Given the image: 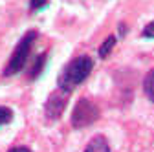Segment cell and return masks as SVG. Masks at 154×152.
Here are the masks:
<instances>
[{
	"label": "cell",
	"mask_w": 154,
	"mask_h": 152,
	"mask_svg": "<svg viewBox=\"0 0 154 152\" xmlns=\"http://www.w3.org/2000/svg\"><path fill=\"white\" fill-rule=\"evenodd\" d=\"M94 68V62L88 55H81L77 57V59H73L61 73L59 77V88L66 90V92H72L75 86H79Z\"/></svg>",
	"instance_id": "obj_1"
},
{
	"label": "cell",
	"mask_w": 154,
	"mask_h": 152,
	"mask_svg": "<svg viewBox=\"0 0 154 152\" xmlns=\"http://www.w3.org/2000/svg\"><path fill=\"white\" fill-rule=\"evenodd\" d=\"M35 39H37V31H28L22 39H20V42L17 44V48H15V51L11 55V59H9V62H8V66L4 70L6 75H15V73H18V71L24 68Z\"/></svg>",
	"instance_id": "obj_2"
},
{
	"label": "cell",
	"mask_w": 154,
	"mask_h": 152,
	"mask_svg": "<svg viewBox=\"0 0 154 152\" xmlns=\"http://www.w3.org/2000/svg\"><path fill=\"white\" fill-rule=\"evenodd\" d=\"M99 117V108L88 99H79L72 112V126L73 128H85L95 123Z\"/></svg>",
	"instance_id": "obj_3"
},
{
	"label": "cell",
	"mask_w": 154,
	"mask_h": 152,
	"mask_svg": "<svg viewBox=\"0 0 154 152\" xmlns=\"http://www.w3.org/2000/svg\"><path fill=\"white\" fill-rule=\"evenodd\" d=\"M68 93L70 92L59 88V90H55L51 96L48 97L46 106H44V112H46V117L48 119H59L61 117V114L64 112L66 103H68Z\"/></svg>",
	"instance_id": "obj_4"
},
{
	"label": "cell",
	"mask_w": 154,
	"mask_h": 152,
	"mask_svg": "<svg viewBox=\"0 0 154 152\" xmlns=\"http://www.w3.org/2000/svg\"><path fill=\"white\" fill-rule=\"evenodd\" d=\"M85 152H110L108 141L105 139V136H95L85 148Z\"/></svg>",
	"instance_id": "obj_5"
},
{
	"label": "cell",
	"mask_w": 154,
	"mask_h": 152,
	"mask_svg": "<svg viewBox=\"0 0 154 152\" xmlns=\"http://www.w3.org/2000/svg\"><path fill=\"white\" fill-rule=\"evenodd\" d=\"M143 90H145V96L154 103V70H150L145 75V81H143Z\"/></svg>",
	"instance_id": "obj_6"
},
{
	"label": "cell",
	"mask_w": 154,
	"mask_h": 152,
	"mask_svg": "<svg viewBox=\"0 0 154 152\" xmlns=\"http://www.w3.org/2000/svg\"><path fill=\"white\" fill-rule=\"evenodd\" d=\"M114 44H116V37H114V35L106 37V39H105V42H103V44L99 46V57H101V59H105V57H108V53L112 51Z\"/></svg>",
	"instance_id": "obj_7"
},
{
	"label": "cell",
	"mask_w": 154,
	"mask_h": 152,
	"mask_svg": "<svg viewBox=\"0 0 154 152\" xmlns=\"http://www.w3.org/2000/svg\"><path fill=\"white\" fill-rule=\"evenodd\" d=\"M44 62H46V53H42V55L37 57V61H35V64H33V68H31V71H29V77H31V79L38 77V73H41L42 68H44Z\"/></svg>",
	"instance_id": "obj_8"
},
{
	"label": "cell",
	"mask_w": 154,
	"mask_h": 152,
	"mask_svg": "<svg viewBox=\"0 0 154 152\" xmlns=\"http://www.w3.org/2000/svg\"><path fill=\"white\" fill-rule=\"evenodd\" d=\"M11 119H13V112H11V108H8V106H0V126L6 125V123H9Z\"/></svg>",
	"instance_id": "obj_9"
},
{
	"label": "cell",
	"mask_w": 154,
	"mask_h": 152,
	"mask_svg": "<svg viewBox=\"0 0 154 152\" xmlns=\"http://www.w3.org/2000/svg\"><path fill=\"white\" fill-rule=\"evenodd\" d=\"M29 6H31V11H38V9H44L48 6V0H31Z\"/></svg>",
	"instance_id": "obj_10"
},
{
	"label": "cell",
	"mask_w": 154,
	"mask_h": 152,
	"mask_svg": "<svg viewBox=\"0 0 154 152\" xmlns=\"http://www.w3.org/2000/svg\"><path fill=\"white\" fill-rule=\"evenodd\" d=\"M143 37H147V39H154V22L147 24L145 29H143Z\"/></svg>",
	"instance_id": "obj_11"
},
{
	"label": "cell",
	"mask_w": 154,
	"mask_h": 152,
	"mask_svg": "<svg viewBox=\"0 0 154 152\" xmlns=\"http://www.w3.org/2000/svg\"><path fill=\"white\" fill-rule=\"evenodd\" d=\"M9 152H31V150L26 148V147H15V148H11Z\"/></svg>",
	"instance_id": "obj_12"
}]
</instances>
